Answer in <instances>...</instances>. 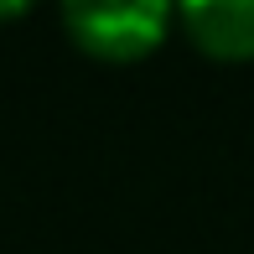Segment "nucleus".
I'll return each instance as SVG.
<instances>
[{
    "label": "nucleus",
    "mask_w": 254,
    "mask_h": 254,
    "mask_svg": "<svg viewBox=\"0 0 254 254\" xmlns=\"http://www.w3.org/2000/svg\"><path fill=\"white\" fill-rule=\"evenodd\" d=\"M177 26L213 63H249L254 57V0H192L177 10Z\"/></svg>",
    "instance_id": "2"
},
{
    "label": "nucleus",
    "mask_w": 254,
    "mask_h": 254,
    "mask_svg": "<svg viewBox=\"0 0 254 254\" xmlns=\"http://www.w3.org/2000/svg\"><path fill=\"white\" fill-rule=\"evenodd\" d=\"M177 26V10L161 0L140 5H63V31L78 52L99 57V63H140L151 57L166 31Z\"/></svg>",
    "instance_id": "1"
},
{
    "label": "nucleus",
    "mask_w": 254,
    "mask_h": 254,
    "mask_svg": "<svg viewBox=\"0 0 254 254\" xmlns=\"http://www.w3.org/2000/svg\"><path fill=\"white\" fill-rule=\"evenodd\" d=\"M16 16H26V5H0V21H16Z\"/></svg>",
    "instance_id": "3"
}]
</instances>
